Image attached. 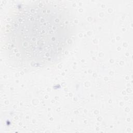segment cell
<instances>
[{
	"mask_svg": "<svg viewBox=\"0 0 133 133\" xmlns=\"http://www.w3.org/2000/svg\"><path fill=\"white\" fill-rule=\"evenodd\" d=\"M74 19L58 2H37L23 7L14 17L7 47L12 59L32 66L54 63L74 42Z\"/></svg>",
	"mask_w": 133,
	"mask_h": 133,
	"instance_id": "1",
	"label": "cell"
}]
</instances>
